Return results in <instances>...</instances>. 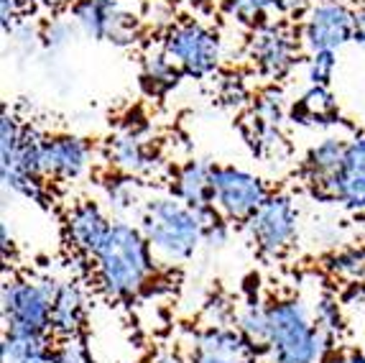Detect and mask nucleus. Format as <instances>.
Wrapping results in <instances>:
<instances>
[{
	"mask_svg": "<svg viewBox=\"0 0 365 363\" xmlns=\"http://www.w3.org/2000/svg\"><path fill=\"white\" fill-rule=\"evenodd\" d=\"M98 282L110 297L128 299L151 282L156 272V254L140 225L115 220L105 243L92 256Z\"/></svg>",
	"mask_w": 365,
	"mask_h": 363,
	"instance_id": "nucleus-1",
	"label": "nucleus"
},
{
	"mask_svg": "<svg viewBox=\"0 0 365 363\" xmlns=\"http://www.w3.org/2000/svg\"><path fill=\"white\" fill-rule=\"evenodd\" d=\"M220 215H202L174 194H158L146 200L138 225L158 259L179 264L195 256L205 243V228Z\"/></svg>",
	"mask_w": 365,
	"mask_h": 363,
	"instance_id": "nucleus-2",
	"label": "nucleus"
},
{
	"mask_svg": "<svg viewBox=\"0 0 365 363\" xmlns=\"http://www.w3.org/2000/svg\"><path fill=\"white\" fill-rule=\"evenodd\" d=\"M332 340L302 299H276L268 304V340L263 351L271 363H324Z\"/></svg>",
	"mask_w": 365,
	"mask_h": 363,
	"instance_id": "nucleus-3",
	"label": "nucleus"
},
{
	"mask_svg": "<svg viewBox=\"0 0 365 363\" xmlns=\"http://www.w3.org/2000/svg\"><path fill=\"white\" fill-rule=\"evenodd\" d=\"M56 279H11L3 284V322L11 333H51V302Z\"/></svg>",
	"mask_w": 365,
	"mask_h": 363,
	"instance_id": "nucleus-4",
	"label": "nucleus"
},
{
	"mask_svg": "<svg viewBox=\"0 0 365 363\" xmlns=\"http://www.w3.org/2000/svg\"><path fill=\"white\" fill-rule=\"evenodd\" d=\"M161 51L174 61V67L182 74L195 79H205L217 72L222 44L217 31L200 21H179L166 29L161 39Z\"/></svg>",
	"mask_w": 365,
	"mask_h": 363,
	"instance_id": "nucleus-5",
	"label": "nucleus"
},
{
	"mask_svg": "<svg viewBox=\"0 0 365 363\" xmlns=\"http://www.w3.org/2000/svg\"><path fill=\"white\" fill-rule=\"evenodd\" d=\"M266 182L232 164H212V205L225 220L248 223L268 200Z\"/></svg>",
	"mask_w": 365,
	"mask_h": 363,
	"instance_id": "nucleus-6",
	"label": "nucleus"
},
{
	"mask_svg": "<svg viewBox=\"0 0 365 363\" xmlns=\"http://www.w3.org/2000/svg\"><path fill=\"white\" fill-rule=\"evenodd\" d=\"M355 26H358V11H353L347 3L317 0L307 11L299 36L309 54H319V51L337 54L342 46L355 41Z\"/></svg>",
	"mask_w": 365,
	"mask_h": 363,
	"instance_id": "nucleus-7",
	"label": "nucleus"
},
{
	"mask_svg": "<svg viewBox=\"0 0 365 363\" xmlns=\"http://www.w3.org/2000/svg\"><path fill=\"white\" fill-rule=\"evenodd\" d=\"M248 236L261 254L281 256L292 249L299 230V210L289 194L271 192L268 200L256 210V215L245 223Z\"/></svg>",
	"mask_w": 365,
	"mask_h": 363,
	"instance_id": "nucleus-8",
	"label": "nucleus"
},
{
	"mask_svg": "<svg viewBox=\"0 0 365 363\" xmlns=\"http://www.w3.org/2000/svg\"><path fill=\"white\" fill-rule=\"evenodd\" d=\"M38 169L43 179H64L72 182L87 174L92 166V146L87 139L69 134L41 136L36 149Z\"/></svg>",
	"mask_w": 365,
	"mask_h": 363,
	"instance_id": "nucleus-9",
	"label": "nucleus"
},
{
	"mask_svg": "<svg viewBox=\"0 0 365 363\" xmlns=\"http://www.w3.org/2000/svg\"><path fill=\"white\" fill-rule=\"evenodd\" d=\"M261 348L253 345L237 327H205L195 335L187 363H258Z\"/></svg>",
	"mask_w": 365,
	"mask_h": 363,
	"instance_id": "nucleus-10",
	"label": "nucleus"
},
{
	"mask_svg": "<svg viewBox=\"0 0 365 363\" xmlns=\"http://www.w3.org/2000/svg\"><path fill=\"white\" fill-rule=\"evenodd\" d=\"M297 54H299L297 36H294L287 26L263 24L253 34L250 59H253V67L258 69V74H263L266 79L287 77L294 64H297Z\"/></svg>",
	"mask_w": 365,
	"mask_h": 363,
	"instance_id": "nucleus-11",
	"label": "nucleus"
},
{
	"mask_svg": "<svg viewBox=\"0 0 365 363\" xmlns=\"http://www.w3.org/2000/svg\"><path fill=\"white\" fill-rule=\"evenodd\" d=\"M327 200L353 212H365V134L347 141L340 169L327 189Z\"/></svg>",
	"mask_w": 365,
	"mask_h": 363,
	"instance_id": "nucleus-12",
	"label": "nucleus"
},
{
	"mask_svg": "<svg viewBox=\"0 0 365 363\" xmlns=\"http://www.w3.org/2000/svg\"><path fill=\"white\" fill-rule=\"evenodd\" d=\"M115 220L103 210V205L95 200H79L72 210L67 212V238L72 249L82 256H95L98 249L105 243L110 228Z\"/></svg>",
	"mask_w": 365,
	"mask_h": 363,
	"instance_id": "nucleus-13",
	"label": "nucleus"
},
{
	"mask_svg": "<svg viewBox=\"0 0 365 363\" xmlns=\"http://www.w3.org/2000/svg\"><path fill=\"white\" fill-rule=\"evenodd\" d=\"M171 194L200 210L202 215H220L212 205V164L202 159H189L179 164L171 179Z\"/></svg>",
	"mask_w": 365,
	"mask_h": 363,
	"instance_id": "nucleus-14",
	"label": "nucleus"
},
{
	"mask_svg": "<svg viewBox=\"0 0 365 363\" xmlns=\"http://www.w3.org/2000/svg\"><path fill=\"white\" fill-rule=\"evenodd\" d=\"M108 159H110V166H115L120 174L135 176V179L151 174L158 164L153 149L133 128H125V131H120V134H115L110 139Z\"/></svg>",
	"mask_w": 365,
	"mask_h": 363,
	"instance_id": "nucleus-15",
	"label": "nucleus"
},
{
	"mask_svg": "<svg viewBox=\"0 0 365 363\" xmlns=\"http://www.w3.org/2000/svg\"><path fill=\"white\" fill-rule=\"evenodd\" d=\"M85 315H87V302L82 287L77 282H72V279L59 282L54 302H51V335H54V340L82 335Z\"/></svg>",
	"mask_w": 365,
	"mask_h": 363,
	"instance_id": "nucleus-16",
	"label": "nucleus"
},
{
	"mask_svg": "<svg viewBox=\"0 0 365 363\" xmlns=\"http://www.w3.org/2000/svg\"><path fill=\"white\" fill-rule=\"evenodd\" d=\"M345 149H347V141L327 136V139H322L319 144H314L307 151L302 169H304V176L309 179V184L322 197H327V189L332 184V179H335L337 169H340Z\"/></svg>",
	"mask_w": 365,
	"mask_h": 363,
	"instance_id": "nucleus-17",
	"label": "nucleus"
},
{
	"mask_svg": "<svg viewBox=\"0 0 365 363\" xmlns=\"http://www.w3.org/2000/svg\"><path fill=\"white\" fill-rule=\"evenodd\" d=\"M0 363H51L49 335L6 330L0 345Z\"/></svg>",
	"mask_w": 365,
	"mask_h": 363,
	"instance_id": "nucleus-18",
	"label": "nucleus"
},
{
	"mask_svg": "<svg viewBox=\"0 0 365 363\" xmlns=\"http://www.w3.org/2000/svg\"><path fill=\"white\" fill-rule=\"evenodd\" d=\"M115 11L118 8L100 6L98 0H74L69 6V19L77 26L79 34H85L87 39H95V41H105L110 19Z\"/></svg>",
	"mask_w": 365,
	"mask_h": 363,
	"instance_id": "nucleus-19",
	"label": "nucleus"
},
{
	"mask_svg": "<svg viewBox=\"0 0 365 363\" xmlns=\"http://www.w3.org/2000/svg\"><path fill=\"white\" fill-rule=\"evenodd\" d=\"M294 118H299V123H335L337 103L329 87L309 85L302 100L294 105Z\"/></svg>",
	"mask_w": 365,
	"mask_h": 363,
	"instance_id": "nucleus-20",
	"label": "nucleus"
},
{
	"mask_svg": "<svg viewBox=\"0 0 365 363\" xmlns=\"http://www.w3.org/2000/svg\"><path fill=\"white\" fill-rule=\"evenodd\" d=\"M140 77H143V85H146V90L151 92V95H164L171 87H177L182 72H179V69L174 67V61L158 49V51H148V54L143 56V72H140Z\"/></svg>",
	"mask_w": 365,
	"mask_h": 363,
	"instance_id": "nucleus-21",
	"label": "nucleus"
},
{
	"mask_svg": "<svg viewBox=\"0 0 365 363\" xmlns=\"http://www.w3.org/2000/svg\"><path fill=\"white\" fill-rule=\"evenodd\" d=\"M105 194H108L110 210L120 215L118 220H125L123 215H128V212L140 215V210L146 205V200L140 197V182L135 176L120 174L118 179H110V184L105 187Z\"/></svg>",
	"mask_w": 365,
	"mask_h": 363,
	"instance_id": "nucleus-22",
	"label": "nucleus"
},
{
	"mask_svg": "<svg viewBox=\"0 0 365 363\" xmlns=\"http://www.w3.org/2000/svg\"><path fill=\"white\" fill-rule=\"evenodd\" d=\"M235 327L250 340V343L258 345L263 351L268 340V304L248 302L243 309H237Z\"/></svg>",
	"mask_w": 365,
	"mask_h": 363,
	"instance_id": "nucleus-23",
	"label": "nucleus"
},
{
	"mask_svg": "<svg viewBox=\"0 0 365 363\" xmlns=\"http://www.w3.org/2000/svg\"><path fill=\"white\" fill-rule=\"evenodd\" d=\"M327 269L332 277L342 282H358L365 277V251L363 249H342L327 259Z\"/></svg>",
	"mask_w": 365,
	"mask_h": 363,
	"instance_id": "nucleus-24",
	"label": "nucleus"
},
{
	"mask_svg": "<svg viewBox=\"0 0 365 363\" xmlns=\"http://www.w3.org/2000/svg\"><path fill=\"white\" fill-rule=\"evenodd\" d=\"M51 363H95L90 345L82 340V335L72 338H56L51 345Z\"/></svg>",
	"mask_w": 365,
	"mask_h": 363,
	"instance_id": "nucleus-25",
	"label": "nucleus"
},
{
	"mask_svg": "<svg viewBox=\"0 0 365 363\" xmlns=\"http://www.w3.org/2000/svg\"><path fill=\"white\" fill-rule=\"evenodd\" d=\"M230 16L243 24H261L268 13L276 11V0H222Z\"/></svg>",
	"mask_w": 365,
	"mask_h": 363,
	"instance_id": "nucleus-26",
	"label": "nucleus"
},
{
	"mask_svg": "<svg viewBox=\"0 0 365 363\" xmlns=\"http://www.w3.org/2000/svg\"><path fill=\"white\" fill-rule=\"evenodd\" d=\"M337 69V54L332 51H319V54H309L307 59V79L312 87H329L332 77Z\"/></svg>",
	"mask_w": 365,
	"mask_h": 363,
	"instance_id": "nucleus-27",
	"label": "nucleus"
},
{
	"mask_svg": "<svg viewBox=\"0 0 365 363\" xmlns=\"http://www.w3.org/2000/svg\"><path fill=\"white\" fill-rule=\"evenodd\" d=\"M314 320H317V325L322 327L324 333L329 335V338H335L337 335V330L342 327V317H340V307H337V302L335 299H319L317 302V307H314Z\"/></svg>",
	"mask_w": 365,
	"mask_h": 363,
	"instance_id": "nucleus-28",
	"label": "nucleus"
},
{
	"mask_svg": "<svg viewBox=\"0 0 365 363\" xmlns=\"http://www.w3.org/2000/svg\"><path fill=\"white\" fill-rule=\"evenodd\" d=\"M74 31H77V26L72 24V19L69 21H54V24L46 29L43 39H46L49 46H64V44H69V39H72Z\"/></svg>",
	"mask_w": 365,
	"mask_h": 363,
	"instance_id": "nucleus-29",
	"label": "nucleus"
},
{
	"mask_svg": "<svg viewBox=\"0 0 365 363\" xmlns=\"http://www.w3.org/2000/svg\"><path fill=\"white\" fill-rule=\"evenodd\" d=\"M21 11H24V0H0V19H3V31H16V21H19Z\"/></svg>",
	"mask_w": 365,
	"mask_h": 363,
	"instance_id": "nucleus-30",
	"label": "nucleus"
},
{
	"mask_svg": "<svg viewBox=\"0 0 365 363\" xmlns=\"http://www.w3.org/2000/svg\"><path fill=\"white\" fill-rule=\"evenodd\" d=\"M312 8V0H276V11L279 13H302V11H309Z\"/></svg>",
	"mask_w": 365,
	"mask_h": 363,
	"instance_id": "nucleus-31",
	"label": "nucleus"
},
{
	"mask_svg": "<svg viewBox=\"0 0 365 363\" xmlns=\"http://www.w3.org/2000/svg\"><path fill=\"white\" fill-rule=\"evenodd\" d=\"M355 44L365 51V11H358V26H355Z\"/></svg>",
	"mask_w": 365,
	"mask_h": 363,
	"instance_id": "nucleus-32",
	"label": "nucleus"
},
{
	"mask_svg": "<svg viewBox=\"0 0 365 363\" xmlns=\"http://www.w3.org/2000/svg\"><path fill=\"white\" fill-rule=\"evenodd\" d=\"M38 6H43V8H49V11H59V8H67V6H72L74 0H36Z\"/></svg>",
	"mask_w": 365,
	"mask_h": 363,
	"instance_id": "nucleus-33",
	"label": "nucleus"
},
{
	"mask_svg": "<svg viewBox=\"0 0 365 363\" xmlns=\"http://www.w3.org/2000/svg\"><path fill=\"white\" fill-rule=\"evenodd\" d=\"M337 363H365V353H347Z\"/></svg>",
	"mask_w": 365,
	"mask_h": 363,
	"instance_id": "nucleus-34",
	"label": "nucleus"
},
{
	"mask_svg": "<svg viewBox=\"0 0 365 363\" xmlns=\"http://www.w3.org/2000/svg\"><path fill=\"white\" fill-rule=\"evenodd\" d=\"M360 11H365V0H363V6H360Z\"/></svg>",
	"mask_w": 365,
	"mask_h": 363,
	"instance_id": "nucleus-35",
	"label": "nucleus"
},
{
	"mask_svg": "<svg viewBox=\"0 0 365 363\" xmlns=\"http://www.w3.org/2000/svg\"><path fill=\"white\" fill-rule=\"evenodd\" d=\"M187 3H197V0H187Z\"/></svg>",
	"mask_w": 365,
	"mask_h": 363,
	"instance_id": "nucleus-36",
	"label": "nucleus"
}]
</instances>
